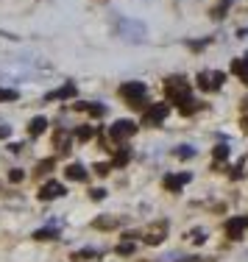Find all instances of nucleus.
I'll use <instances>...</instances> for the list:
<instances>
[{
  "mask_svg": "<svg viewBox=\"0 0 248 262\" xmlns=\"http://www.w3.org/2000/svg\"><path fill=\"white\" fill-rule=\"evenodd\" d=\"M190 179H193L190 173H176V176H165V182H162V184H165V190H170V192H178L184 184L190 182Z\"/></svg>",
  "mask_w": 248,
  "mask_h": 262,
  "instance_id": "1a4fd4ad",
  "label": "nucleus"
},
{
  "mask_svg": "<svg viewBox=\"0 0 248 262\" xmlns=\"http://www.w3.org/2000/svg\"><path fill=\"white\" fill-rule=\"evenodd\" d=\"M64 184H59V182H45L39 187V198L42 201H53V198H59V195H64Z\"/></svg>",
  "mask_w": 248,
  "mask_h": 262,
  "instance_id": "0eeeda50",
  "label": "nucleus"
},
{
  "mask_svg": "<svg viewBox=\"0 0 248 262\" xmlns=\"http://www.w3.org/2000/svg\"><path fill=\"white\" fill-rule=\"evenodd\" d=\"M9 134H11V128H9V126H3V128H0V140H6Z\"/></svg>",
  "mask_w": 248,
  "mask_h": 262,
  "instance_id": "473e14b6",
  "label": "nucleus"
},
{
  "mask_svg": "<svg viewBox=\"0 0 248 262\" xmlns=\"http://www.w3.org/2000/svg\"><path fill=\"white\" fill-rule=\"evenodd\" d=\"M51 167H53V159H45V162H39V165H36V170H39V173H48Z\"/></svg>",
  "mask_w": 248,
  "mask_h": 262,
  "instance_id": "c85d7f7f",
  "label": "nucleus"
},
{
  "mask_svg": "<svg viewBox=\"0 0 248 262\" xmlns=\"http://www.w3.org/2000/svg\"><path fill=\"white\" fill-rule=\"evenodd\" d=\"M229 6H232V0H220V3H218V9L212 11V17H215V20H220V17L226 14V9H229Z\"/></svg>",
  "mask_w": 248,
  "mask_h": 262,
  "instance_id": "4be33fe9",
  "label": "nucleus"
},
{
  "mask_svg": "<svg viewBox=\"0 0 248 262\" xmlns=\"http://www.w3.org/2000/svg\"><path fill=\"white\" fill-rule=\"evenodd\" d=\"M223 81H226V73L220 70H204L198 73V86H201L204 92H218L223 86Z\"/></svg>",
  "mask_w": 248,
  "mask_h": 262,
  "instance_id": "7ed1b4c3",
  "label": "nucleus"
},
{
  "mask_svg": "<svg viewBox=\"0 0 248 262\" xmlns=\"http://www.w3.org/2000/svg\"><path fill=\"white\" fill-rule=\"evenodd\" d=\"M173 154H176L178 159H193V157H195V148H193V145H178Z\"/></svg>",
  "mask_w": 248,
  "mask_h": 262,
  "instance_id": "f3484780",
  "label": "nucleus"
},
{
  "mask_svg": "<svg viewBox=\"0 0 248 262\" xmlns=\"http://www.w3.org/2000/svg\"><path fill=\"white\" fill-rule=\"evenodd\" d=\"M245 226H248L245 217H232V221H226V234L232 237V240H240L245 232Z\"/></svg>",
  "mask_w": 248,
  "mask_h": 262,
  "instance_id": "6e6552de",
  "label": "nucleus"
},
{
  "mask_svg": "<svg viewBox=\"0 0 248 262\" xmlns=\"http://www.w3.org/2000/svg\"><path fill=\"white\" fill-rule=\"evenodd\" d=\"M76 137L81 142H86V140H92V137H95V128H92V126H81V128L76 131Z\"/></svg>",
  "mask_w": 248,
  "mask_h": 262,
  "instance_id": "aec40b11",
  "label": "nucleus"
},
{
  "mask_svg": "<svg viewBox=\"0 0 248 262\" xmlns=\"http://www.w3.org/2000/svg\"><path fill=\"white\" fill-rule=\"evenodd\" d=\"M134 243L131 240H126V243H120V246H117V254H123V257H128V254H134Z\"/></svg>",
  "mask_w": 248,
  "mask_h": 262,
  "instance_id": "412c9836",
  "label": "nucleus"
},
{
  "mask_svg": "<svg viewBox=\"0 0 248 262\" xmlns=\"http://www.w3.org/2000/svg\"><path fill=\"white\" fill-rule=\"evenodd\" d=\"M34 237L36 240H56L59 232H56V229H39V232H34Z\"/></svg>",
  "mask_w": 248,
  "mask_h": 262,
  "instance_id": "6ab92c4d",
  "label": "nucleus"
},
{
  "mask_svg": "<svg viewBox=\"0 0 248 262\" xmlns=\"http://www.w3.org/2000/svg\"><path fill=\"white\" fill-rule=\"evenodd\" d=\"M145 92H148V86L142 84V81H126V84L120 86V98H126V103L134 106V109H142V106H145Z\"/></svg>",
  "mask_w": 248,
  "mask_h": 262,
  "instance_id": "f03ea898",
  "label": "nucleus"
},
{
  "mask_svg": "<svg viewBox=\"0 0 248 262\" xmlns=\"http://www.w3.org/2000/svg\"><path fill=\"white\" fill-rule=\"evenodd\" d=\"M128 159H131V151H128V148H120V151L115 154V162H111V165H117V167H120V165H126Z\"/></svg>",
  "mask_w": 248,
  "mask_h": 262,
  "instance_id": "a211bd4d",
  "label": "nucleus"
},
{
  "mask_svg": "<svg viewBox=\"0 0 248 262\" xmlns=\"http://www.w3.org/2000/svg\"><path fill=\"white\" fill-rule=\"evenodd\" d=\"M95 254H98L95 248H84V251H78V254H76V257H78V259H89V257H95Z\"/></svg>",
  "mask_w": 248,
  "mask_h": 262,
  "instance_id": "cd10ccee",
  "label": "nucleus"
},
{
  "mask_svg": "<svg viewBox=\"0 0 248 262\" xmlns=\"http://www.w3.org/2000/svg\"><path fill=\"white\" fill-rule=\"evenodd\" d=\"M229 173H232V179H240V176H243V162H240V165H234Z\"/></svg>",
  "mask_w": 248,
  "mask_h": 262,
  "instance_id": "2f4dec72",
  "label": "nucleus"
},
{
  "mask_svg": "<svg viewBox=\"0 0 248 262\" xmlns=\"http://www.w3.org/2000/svg\"><path fill=\"white\" fill-rule=\"evenodd\" d=\"M165 92H167V98H170L173 103H178V106L187 103L190 98H193V95H190V81L184 76H170V78H167L165 81Z\"/></svg>",
  "mask_w": 248,
  "mask_h": 262,
  "instance_id": "f257e3e1",
  "label": "nucleus"
},
{
  "mask_svg": "<svg viewBox=\"0 0 248 262\" xmlns=\"http://www.w3.org/2000/svg\"><path fill=\"white\" fill-rule=\"evenodd\" d=\"M89 192H92L95 201H103V198H106V190H103V187H95V190H89Z\"/></svg>",
  "mask_w": 248,
  "mask_h": 262,
  "instance_id": "bb28decb",
  "label": "nucleus"
},
{
  "mask_svg": "<svg viewBox=\"0 0 248 262\" xmlns=\"http://www.w3.org/2000/svg\"><path fill=\"white\" fill-rule=\"evenodd\" d=\"M245 128H248V117H245Z\"/></svg>",
  "mask_w": 248,
  "mask_h": 262,
  "instance_id": "72a5a7b5",
  "label": "nucleus"
},
{
  "mask_svg": "<svg viewBox=\"0 0 248 262\" xmlns=\"http://www.w3.org/2000/svg\"><path fill=\"white\" fill-rule=\"evenodd\" d=\"M134 134H137V123H134V120H117V123H111V126H109L111 142H126L128 137H134Z\"/></svg>",
  "mask_w": 248,
  "mask_h": 262,
  "instance_id": "20e7f679",
  "label": "nucleus"
},
{
  "mask_svg": "<svg viewBox=\"0 0 248 262\" xmlns=\"http://www.w3.org/2000/svg\"><path fill=\"white\" fill-rule=\"evenodd\" d=\"M229 157V145H218V148H215V159H226Z\"/></svg>",
  "mask_w": 248,
  "mask_h": 262,
  "instance_id": "a878e982",
  "label": "nucleus"
},
{
  "mask_svg": "<svg viewBox=\"0 0 248 262\" xmlns=\"http://www.w3.org/2000/svg\"><path fill=\"white\" fill-rule=\"evenodd\" d=\"M76 109L89 112L92 117H103V115H106V106H103V103H76Z\"/></svg>",
  "mask_w": 248,
  "mask_h": 262,
  "instance_id": "4468645a",
  "label": "nucleus"
},
{
  "mask_svg": "<svg viewBox=\"0 0 248 262\" xmlns=\"http://www.w3.org/2000/svg\"><path fill=\"white\" fill-rule=\"evenodd\" d=\"M45 128H48V117L45 115H36L34 120H31V126H28V134L31 137H39Z\"/></svg>",
  "mask_w": 248,
  "mask_h": 262,
  "instance_id": "ddd939ff",
  "label": "nucleus"
},
{
  "mask_svg": "<svg viewBox=\"0 0 248 262\" xmlns=\"http://www.w3.org/2000/svg\"><path fill=\"white\" fill-rule=\"evenodd\" d=\"M165 232H167V223H159V229H153V232H148L145 243H151V246H156V243H162Z\"/></svg>",
  "mask_w": 248,
  "mask_h": 262,
  "instance_id": "dca6fc26",
  "label": "nucleus"
},
{
  "mask_svg": "<svg viewBox=\"0 0 248 262\" xmlns=\"http://www.w3.org/2000/svg\"><path fill=\"white\" fill-rule=\"evenodd\" d=\"M109 170H111V165H106V162H101V165H95V173H98V176H106Z\"/></svg>",
  "mask_w": 248,
  "mask_h": 262,
  "instance_id": "c756f323",
  "label": "nucleus"
},
{
  "mask_svg": "<svg viewBox=\"0 0 248 262\" xmlns=\"http://www.w3.org/2000/svg\"><path fill=\"white\" fill-rule=\"evenodd\" d=\"M95 226H101V229H111V226H117V221H115V217H101V221H95Z\"/></svg>",
  "mask_w": 248,
  "mask_h": 262,
  "instance_id": "393cba45",
  "label": "nucleus"
},
{
  "mask_svg": "<svg viewBox=\"0 0 248 262\" xmlns=\"http://www.w3.org/2000/svg\"><path fill=\"white\" fill-rule=\"evenodd\" d=\"M22 179H26V173H22V170H20V167H14V170H11V173H9V182H11V184H20V182H22Z\"/></svg>",
  "mask_w": 248,
  "mask_h": 262,
  "instance_id": "5701e85b",
  "label": "nucleus"
},
{
  "mask_svg": "<svg viewBox=\"0 0 248 262\" xmlns=\"http://www.w3.org/2000/svg\"><path fill=\"white\" fill-rule=\"evenodd\" d=\"M64 176L70 179V182H86V170H84V165H78V162H73V165L64 167Z\"/></svg>",
  "mask_w": 248,
  "mask_h": 262,
  "instance_id": "f8f14e48",
  "label": "nucleus"
},
{
  "mask_svg": "<svg viewBox=\"0 0 248 262\" xmlns=\"http://www.w3.org/2000/svg\"><path fill=\"white\" fill-rule=\"evenodd\" d=\"M53 142H56V148H59V151H70V134H67L64 128H59V131H56Z\"/></svg>",
  "mask_w": 248,
  "mask_h": 262,
  "instance_id": "2eb2a0df",
  "label": "nucleus"
},
{
  "mask_svg": "<svg viewBox=\"0 0 248 262\" xmlns=\"http://www.w3.org/2000/svg\"><path fill=\"white\" fill-rule=\"evenodd\" d=\"M117 31H120V36L128 39V42H142L145 39V26H142V23H134V20H120L117 23Z\"/></svg>",
  "mask_w": 248,
  "mask_h": 262,
  "instance_id": "39448f33",
  "label": "nucleus"
},
{
  "mask_svg": "<svg viewBox=\"0 0 248 262\" xmlns=\"http://www.w3.org/2000/svg\"><path fill=\"white\" fill-rule=\"evenodd\" d=\"M67 98H76V84H64V86H59V90L48 92L45 101H67Z\"/></svg>",
  "mask_w": 248,
  "mask_h": 262,
  "instance_id": "9d476101",
  "label": "nucleus"
},
{
  "mask_svg": "<svg viewBox=\"0 0 248 262\" xmlns=\"http://www.w3.org/2000/svg\"><path fill=\"white\" fill-rule=\"evenodd\" d=\"M232 73L243 81V84H248V53L243 56V59H234L232 61Z\"/></svg>",
  "mask_w": 248,
  "mask_h": 262,
  "instance_id": "9b49d317",
  "label": "nucleus"
},
{
  "mask_svg": "<svg viewBox=\"0 0 248 262\" xmlns=\"http://www.w3.org/2000/svg\"><path fill=\"white\" fill-rule=\"evenodd\" d=\"M204 240H207V234H204L201 229H195V232H193V243H198V246H201Z\"/></svg>",
  "mask_w": 248,
  "mask_h": 262,
  "instance_id": "7c9ffc66",
  "label": "nucleus"
},
{
  "mask_svg": "<svg viewBox=\"0 0 248 262\" xmlns=\"http://www.w3.org/2000/svg\"><path fill=\"white\" fill-rule=\"evenodd\" d=\"M167 115H170V106H167V103H153L151 109H145L142 123H145V126H159Z\"/></svg>",
  "mask_w": 248,
  "mask_h": 262,
  "instance_id": "423d86ee",
  "label": "nucleus"
},
{
  "mask_svg": "<svg viewBox=\"0 0 248 262\" xmlns=\"http://www.w3.org/2000/svg\"><path fill=\"white\" fill-rule=\"evenodd\" d=\"M17 90H0V101H17Z\"/></svg>",
  "mask_w": 248,
  "mask_h": 262,
  "instance_id": "b1692460",
  "label": "nucleus"
}]
</instances>
